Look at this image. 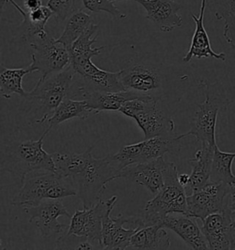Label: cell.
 I'll return each mask as SVG.
<instances>
[{
    "label": "cell",
    "instance_id": "22",
    "mask_svg": "<svg viewBox=\"0 0 235 250\" xmlns=\"http://www.w3.org/2000/svg\"><path fill=\"white\" fill-rule=\"evenodd\" d=\"M214 147L215 146L208 143H201V148L188 161L192 168L189 183L185 188L188 195L202 188L211 181Z\"/></svg>",
    "mask_w": 235,
    "mask_h": 250
},
{
    "label": "cell",
    "instance_id": "3",
    "mask_svg": "<svg viewBox=\"0 0 235 250\" xmlns=\"http://www.w3.org/2000/svg\"><path fill=\"white\" fill-rule=\"evenodd\" d=\"M48 134L45 130L39 140L15 141L7 144L1 155L2 170L19 177L22 183L28 174L35 171L56 172L52 156L44 148V139Z\"/></svg>",
    "mask_w": 235,
    "mask_h": 250
},
{
    "label": "cell",
    "instance_id": "17",
    "mask_svg": "<svg viewBox=\"0 0 235 250\" xmlns=\"http://www.w3.org/2000/svg\"><path fill=\"white\" fill-rule=\"evenodd\" d=\"M167 162L164 157L151 162L125 167L118 173L123 178L142 185L153 194H157L164 184V169Z\"/></svg>",
    "mask_w": 235,
    "mask_h": 250
},
{
    "label": "cell",
    "instance_id": "21",
    "mask_svg": "<svg viewBox=\"0 0 235 250\" xmlns=\"http://www.w3.org/2000/svg\"><path fill=\"white\" fill-rule=\"evenodd\" d=\"M207 3L206 0H201V7L198 16L190 13L191 18L196 24V30L194 32L193 38L191 40L190 48L189 51L183 57L184 62H189L194 57L201 59V58H214L220 60L222 62L226 61V54L223 52H214L211 46L210 38L204 28V14H205Z\"/></svg>",
    "mask_w": 235,
    "mask_h": 250
},
{
    "label": "cell",
    "instance_id": "11",
    "mask_svg": "<svg viewBox=\"0 0 235 250\" xmlns=\"http://www.w3.org/2000/svg\"><path fill=\"white\" fill-rule=\"evenodd\" d=\"M120 81L126 90L160 100L164 76L158 67L145 62H132L120 70Z\"/></svg>",
    "mask_w": 235,
    "mask_h": 250
},
{
    "label": "cell",
    "instance_id": "18",
    "mask_svg": "<svg viewBox=\"0 0 235 250\" xmlns=\"http://www.w3.org/2000/svg\"><path fill=\"white\" fill-rule=\"evenodd\" d=\"M146 11L147 20L151 21L162 32H171L182 26V18L178 11L182 5L176 0H134Z\"/></svg>",
    "mask_w": 235,
    "mask_h": 250
},
{
    "label": "cell",
    "instance_id": "8",
    "mask_svg": "<svg viewBox=\"0 0 235 250\" xmlns=\"http://www.w3.org/2000/svg\"><path fill=\"white\" fill-rule=\"evenodd\" d=\"M28 43L33 50L30 64L36 72L42 74L43 78L61 72L70 65L69 50L46 30L37 33Z\"/></svg>",
    "mask_w": 235,
    "mask_h": 250
},
{
    "label": "cell",
    "instance_id": "25",
    "mask_svg": "<svg viewBox=\"0 0 235 250\" xmlns=\"http://www.w3.org/2000/svg\"><path fill=\"white\" fill-rule=\"evenodd\" d=\"M36 70L29 64L26 68L10 69L1 64L0 66V94L2 97L9 99L12 95L25 97L26 92L22 86V80L25 75L35 73Z\"/></svg>",
    "mask_w": 235,
    "mask_h": 250
},
{
    "label": "cell",
    "instance_id": "23",
    "mask_svg": "<svg viewBox=\"0 0 235 250\" xmlns=\"http://www.w3.org/2000/svg\"><path fill=\"white\" fill-rule=\"evenodd\" d=\"M171 247L167 232L161 226H149L132 235L128 250H169Z\"/></svg>",
    "mask_w": 235,
    "mask_h": 250
},
{
    "label": "cell",
    "instance_id": "1",
    "mask_svg": "<svg viewBox=\"0 0 235 250\" xmlns=\"http://www.w3.org/2000/svg\"><path fill=\"white\" fill-rule=\"evenodd\" d=\"M77 74L71 65L65 70L41 77L27 96L22 98L19 113L28 125H41L49 120L61 102L73 96Z\"/></svg>",
    "mask_w": 235,
    "mask_h": 250
},
{
    "label": "cell",
    "instance_id": "32",
    "mask_svg": "<svg viewBox=\"0 0 235 250\" xmlns=\"http://www.w3.org/2000/svg\"><path fill=\"white\" fill-rule=\"evenodd\" d=\"M76 0H48L47 7L51 8L57 22H63L76 10Z\"/></svg>",
    "mask_w": 235,
    "mask_h": 250
},
{
    "label": "cell",
    "instance_id": "19",
    "mask_svg": "<svg viewBox=\"0 0 235 250\" xmlns=\"http://www.w3.org/2000/svg\"><path fill=\"white\" fill-rule=\"evenodd\" d=\"M73 97H80L83 100H86L93 113L98 114L102 111H119L125 102L147 97V96H142L129 90L120 92L89 91L84 86L75 85Z\"/></svg>",
    "mask_w": 235,
    "mask_h": 250
},
{
    "label": "cell",
    "instance_id": "14",
    "mask_svg": "<svg viewBox=\"0 0 235 250\" xmlns=\"http://www.w3.org/2000/svg\"><path fill=\"white\" fill-rule=\"evenodd\" d=\"M111 206L103 219L102 244L105 250H128L132 235L145 228L141 216L124 217L122 213L112 217Z\"/></svg>",
    "mask_w": 235,
    "mask_h": 250
},
{
    "label": "cell",
    "instance_id": "36",
    "mask_svg": "<svg viewBox=\"0 0 235 250\" xmlns=\"http://www.w3.org/2000/svg\"><path fill=\"white\" fill-rule=\"evenodd\" d=\"M12 1H19V0H1V8L4 9L6 3H11Z\"/></svg>",
    "mask_w": 235,
    "mask_h": 250
},
{
    "label": "cell",
    "instance_id": "24",
    "mask_svg": "<svg viewBox=\"0 0 235 250\" xmlns=\"http://www.w3.org/2000/svg\"><path fill=\"white\" fill-rule=\"evenodd\" d=\"M91 114L94 113L88 106L86 100H74L71 97H66L59 104L53 115L49 118L48 127L46 128V131L49 133L51 129L62 124L63 122L73 118L85 120L88 118Z\"/></svg>",
    "mask_w": 235,
    "mask_h": 250
},
{
    "label": "cell",
    "instance_id": "10",
    "mask_svg": "<svg viewBox=\"0 0 235 250\" xmlns=\"http://www.w3.org/2000/svg\"><path fill=\"white\" fill-rule=\"evenodd\" d=\"M94 52L70 54V65L85 83V88L89 91L120 92L126 91L120 81V71L111 73L99 69L92 62Z\"/></svg>",
    "mask_w": 235,
    "mask_h": 250
},
{
    "label": "cell",
    "instance_id": "12",
    "mask_svg": "<svg viewBox=\"0 0 235 250\" xmlns=\"http://www.w3.org/2000/svg\"><path fill=\"white\" fill-rule=\"evenodd\" d=\"M116 195L103 201L99 200L95 205L83 210H76L71 217V223L67 233L88 238L103 249V219L111 206L117 203Z\"/></svg>",
    "mask_w": 235,
    "mask_h": 250
},
{
    "label": "cell",
    "instance_id": "20",
    "mask_svg": "<svg viewBox=\"0 0 235 250\" xmlns=\"http://www.w3.org/2000/svg\"><path fill=\"white\" fill-rule=\"evenodd\" d=\"M195 219V217L183 213H171L163 222V228L175 232L192 250H210L202 229Z\"/></svg>",
    "mask_w": 235,
    "mask_h": 250
},
{
    "label": "cell",
    "instance_id": "28",
    "mask_svg": "<svg viewBox=\"0 0 235 250\" xmlns=\"http://www.w3.org/2000/svg\"><path fill=\"white\" fill-rule=\"evenodd\" d=\"M235 152L221 151L218 145L214 147L211 181L223 182L230 185L235 184V175L233 173V162Z\"/></svg>",
    "mask_w": 235,
    "mask_h": 250
},
{
    "label": "cell",
    "instance_id": "16",
    "mask_svg": "<svg viewBox=\"0 0 235 250\" xmlns=\"http://www.w3.org/2000/svg\"><path fill=\"white\" fill-rule=\"evenodd\" d=\"M235 215L225 208L202 220V232L210 250H235Z\"/></svg>",
    "mask_w": 235,
    "mask_h": 250
},
{
    "label": "cell",
    "instance_id": "7",
    "mask_svg": "<svg viewBox=\"0 0 235 250\" xmlns=\"http://www.w3.org/2000/svg\"><path fill=\"white\" fill-rule=\"evenodd\" d=\"M159 100L147 96L127 101L118 112L136 121L144 134V140L172 138L176 129L172 118L158 106Z\"/></svg>",
    "mask_w": 235,
    "mask_h": 250
},
{
    "label": "cell",
    "instance_id": "33",
    "mask_svg": "<svg viewBox=\"0 0 235 250\" xmlns=\"http://www.w3.org/2000/svg\"><path fill=\"white\" fill-rule=\"evenodd\" d=\"M26 12H30L43 7V0H22Z\"/></svg>",
    "mask_w": 235,
    "mask_h": 250
},
{
    "label": "cell",
    "instance_id": "26",
    "mask_svg": "<svg viewBox=\"0 0 235 250\" xmlns=\"http://www.w3.org/2000/svg\"><path fill=\"white\" fill-rule=\"evenodd\" d=\"M206 3L217 20L224 21L223 36L235 48V0H206Z\"/></svg>",
    "mask_w": 235,
    "mask_h": 250
},
{
    "label": "cell",
    "instance_id": "6",
    "mask_svg": "<svg viewBox=\"0 0 235 250\" xmlns=\"http://www.w3.org/2000/svg\"><path fill=\"white\" fill-rule=\"evenodd\" d=\"M22 189L11 204L17 207H32L45 200H62L77 195L72 181L57 172L45 171L44 174L25 178Z\"/></svg>",
    "mask_w": 235,
    "mask_h": 250
},
{
    "label": "cell",
    "instance_id": "2",
    "mask_svg": "<svg viewBox=\"0 0 235 250\" xmlns=\"http://www.w3.org/2000/svg\"><path fill=\"white\" fill-rule=\"evenodd\" d=\"M94 145L81 153L80 159L69 179L72 181L83 208L94 206L106 190L108 183L118 178L121 170L114 155L95 159L92 154Z\"/></svg>",
    "mask_w": 235,
    "mask_h": 250
},
{
    "label": "cell",
    "instance_id": "5",
    "mask_svg": "<svg viewBox=\"0 0 235 250\" xmlns=\"http://www.w3.org/2000/svg\"><path fill=\"white\" fill-rule=\"evenodd\" d=\"M199 84L205 90V101L198 104V109L191 120L189 131L185 133L186 137L194 136L201 143L216 146V125L220 110H224L230 104L225 95V90L219 82L209 83L200 80Z\"/></svg>",
    "mask_w": 235,
    "mask_h": 250
},
{
    "label": "cell",
    "instance_id": "27",
    "mask_svg": "<svg viewBox=\"0 0 235 250\" xmlns=\"http://www.w3.org/2000/svg\"><path fill=\"white\" fill-rule=\"evenodd\" d=\"M92 24L93 19L91 16L82 9H76L66 20L64 32L57 39V41L65 45L67 49H69Z\"/></svg>",
    "mask_w": 235,
    "mask_h": 250
},
{
    "label": "cell",
    "instance_id": "34",
    "mask_svg": "<svg viewBox=\"0 0 235 250\" xmlns=\"http://www.w3.org/2000/svg\"><path fill=\"white\" fill-rule=\"evenodd\" d=\"M226 208L232 212L235 218V184L232 186V190L228 194L226 199Z\"/></svg>",
    "mask_w": 235,
    "mask_h": 250
},
{
    "label": "cell",
    "instance_id": "30",
    "mask_svg": "<svg viewBox=\"0 0 235 250\" xmlns=\"http://www.w3.org/2000/svg\"><path fill=\"white\" fill-rule=\"evenodd\" d=\"M56 250H95V243L88 238L70 235L67 231L60 235L55 242Z\"/></svg>",
    "mask_w": 235,
    "mask_h": 250
},
{
    "label": "cell",
    "instance_id": "37",
    "mask_svg": "<svg viewBox=\"0 0 235 250\" xmlns=\"http://www.w3.org/2000/svg\"><path fill=\"white\" fill-rule=\"evenodd\" d=\"M113 2H117V1H134V0H111Z\"/></svg>",
    "mask_w": 235,
    "mask_h": 250
},
{
    "label": "cell",
    "instance_id": "38",
    "mask_svg": "<svg viewBox=\"0 0 235 250\" xmlns=\"http://www.w3.org/2000/svg\"></svg>",
    "mask_w": 235,
    "mask_h": 250
},
{
    "label": "cell",
    "instance_id": "15",
    "mask_svg": "<svg viewBox=\"0 0 235 250\" xmlns=\"http://www.w3.org/2000/svg\"><path fill=\"white\" fill-rule=\"evenodd\" d=\"M24 211L29 214V222L36 224L37 228L44 238L56 234H64L68 230L69 226L61 224L58 218L61 216L72 217L62 200H45L38 206L24 208Z\"/></svg>",
    "mask_w": 235,
    "mask_h": 250
},
{
    "label": "cell",
    "instance_id": "31",
    "mask_svg": "<svg viewBox=\"0 0 235 250\" xmlns=\"http://www.w3.org/2000/svg\"><path fill=\"white\" fill-rule=\"evenodd\" d=\"M84 8L92 12H107L113 16L117 20H124L127 15L123 14L115 6L114 2L111 0H81Z\"/></svg>",
    "mask_w": 235,
    "mask_h": 250
},
{
    "label": "cell",
    "instance_id": "35",
    "mask_svg": "<svg viewBox=\"0 0 235 250\" xmlns=\"http://www.w3.org/2000/svg\"><path fill=\"white\" fill-rule=\"evenodd\" d=\"M189 178H190V176L188 174H186V173L178 174V182L186 188L189 183Z\"/></svg>",
    "mask_w": 235,
    "mask_h": 250
},
{
    "label": "cell",
    "instance_id": "13",
    "mask_svg": "<svg viewBox=\"0 0 235 250\" xmlns=\"http://www.w3.org/2000/svg\"><path fill=\"white\" fill-rule=\"evenodd\" d=\"M232 185L223 182L210 181L202 188L188 195V214L196 219L204 220L212 213L226 208V199Z\"/></svg>",
    "mask_w": 235,
    "mask_h": 250
},
{
    "label": "cell",
    "instance_id": "29",
    "mask_svg": "<svg viewBox=\"0 0 235 250\" xmlns=\"http://www.w3.org/2000/svg\"><path fill=\"white\" fill-rule=\"evenodd\" d=\"M52 16L53 12L47 6L27 12L23 17V21L19 28L22 32V39L28 42L37 33L45 30V26Z\"/></svg>",
    "mask_w": 235,
    "mask_h": 250
},
{
    "label": "cell",
    "instance_id": "4",
    "mask_svg": "<svg viewBox=\"0 0 235 250\" xmlns=\"http://www.w3.org/2000/svg\"><path fill=\"white\" fill-rule=\"evenodd\" d=\"M178 174L176 164L167 162L164 172V186L155 197L147 203L141 215L145 227H163V222L171 213L188 214V194L178 182Z\"/></svg>",
    "mask_w": 235,
    "mask_h": 250
},
{
    "label": "cell",
    "instance_id": "9",
    "mask_svg": "<svg viewBox=\"0 0 235 250\" xmlns=\"http://www.w3.org/2000/svg\"><path fill=\"white\" fill-rule=\"evenodd\" d=\"M187 138L185 134L172 138H153L144 140L136 144L121 147L114 155L120 169L125 167L157 160L169 152L176 151L180 147V141Z\"/></svg>",
    "mask_w": 235,
    "mask_h": 250
}]
</instances>
